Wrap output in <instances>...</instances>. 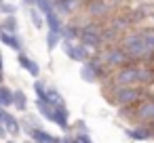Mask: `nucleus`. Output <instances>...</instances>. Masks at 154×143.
<instances>
[{"label":"nucleus","instance_id":"f257e3e1","mask_svg":"<svg viewBox=\"0 0 154 143\" xmlns=\"http://www.w3.org/2000/svg\"><path fill=\"white\" fill-rule=\"evenodd\" d=\"M112 91L106 93V99L110 101V105L114 107H135L143 97H146V88L143 86H110Z\"/></svg>","mask_w":154,"mask_h":143},{"label":"nucleus","instance_id":"f03ea898","mask_svg":"<svg viewBox=\"0 0 154 143\" xmlns=\"http://www.w3.org/2000/svg\"><path fill=\"white\" fill-rule=\"evenodd\" d=\"M95 55L101 59V63H103L110 72H116V70H120V67H125V65L133 63V61H131V57L125 53V49H122L120 44L101 46L99 51H95Z\"/></svg>","mask_w":154,"mask_h":143},{"label":"nucleus","instance_id":"7ed1b4c3","mask_svg":"<svg viewBox=\"0 0 154 143\" xmlns=\"http://www.w3.org/2000/svg\"><path fill=\"white\" fill-rule=\"evenodd\" d=\"M80 78L89 84H97V82H108L112 78V72L101 63V59L93 53V57L85 63H80Z\"/></svg>","mask_w":154,"mask_h":143},{"label":"nucleus","instance_id":"20e7f679","mask_svg":"<svg viewBox=\"0 0 154 143\" xmlns=\"http://www.w3.org/2000/svg\"><path fill=\"white\" fill-rule=\"evenodd\" d=\"M118 44L125 49V53L131 57L133 63H141V55H143V28L125 32Z\"/></svg>","mask_w":154,"mask_h":143},{"label":"nucleus","instance_id":"39448f33","mask_svg":"<svg viewBox=\"0 0 154 143\" xmlns=\"http://www.w3.org/2000/svg\"><path fill=\"white\" fill-rule=\"evenodd\" d=\"M110 86H139V63H129L112 72Z\"/></svg>","mask_w":154,"mask_h":143},{"label":"nucleus","instance_id":"423d86ee","mask_svg":"<svg viewBox=\"0 0 154 143\" xmlns=\"http://www.w3.org/2000/svg\"><path fill=\"white\" fill-rule=\"evenodd\" d=\"M101 21H89V23H85L82 25V30H80V40L78 42H82L87 49H91V51H99L103 44H101Z\"/></svg>","mask_w":154,"mask_h":143},{"label":"nucleus","instance_id":"0eeeda50","mask_svg":"<svg viewBox=\"0 0 154 143\" xmlns=\"http://www.w3.org/2000/svg\"><path fill=\"white\" fill-rule=\"evenodd\" d=\"M59 46H61L63 55H66L70 61H74V63H85V61H89V59L93 57V51L87 49L82 42H68V40H61Z\"/></svg>","mask_w":154,"mask_h":143},{"label":"nucleus","instance_id":"6e6552de","mask_svg":"<svg viewBox=\"0 0 154 143\" xmlns=\"http://www.w3.org/2000/svg\"><path fill=\"white\" fill-rule=\"evenodd\" d=\"M133 122L154 126V97H143L133 107Z\"/></svg>","mask_w":154,"mask_h":143},{"label":"nucleus","instance_id":"1a4fd4ad","mask_svg":"<svg viewBox=\"0 0 154 143\" xmlns=\"http://www.w3.org/2000/svg\"><path fill=\"white\" fill-rule=\"evenodd\" d=\"M85 11H87V15L91 19L101 21V19H108L112 15L114 7H112L110 0H89V2L85 4Z\"/></svg>","mask_w":154,"mask_h":143},{"label":"nucleus","instance_id":"9d476101","mask_svg":"<svg viewBox=\"0 0 154 143\" xmlns=\"http://www.w3.org/2000/svg\"><path fill=\"white\" fill-rule=\"evenodd\" d=\"M49 122H53L61 133H70V130H72V124H70V112H68L66 105H63V107H53V116H51Z\"/></svg>","mask_w":154,"mask_h":143},{"label":"nucleus","instance_id":"9b49d317","mask_svg":"<svg viewBox=\"0 0 154 143\" xmlns=\"http://www.w3.org/2000/svg\"><path fill=\"white\" fill-rule=\"evenodd\" d=\"M154 61V25L143 28V55H141V63H150Z\"/></svg>","mask_w":154,"mask_h":143},{"label":"nucleus","instance_id":"f8f14e48","mask_svg":"<svg viewBox=\"0 0 154 143\" xmlns=\"http://www.w3.org/2000/svg\"><path fill=\"white\" fill-rule=\"evenodd\" d=\"M125 135L131 141H150L152 139V126L150 124H135L131 128H125Z\"/></svg>","mask_w":154,"mask_h":143},{"label":"nucleus","instance_id":"ddd939ff","mask_svg":"<svg viewBox=\"0 0 154 143\" xmlns=\"http://www.w3.org/2000/svg\"><path fill=\"white\" fill-rule=\"evenodd\" d=\"M0 42L15 53H26V44H23V38L19 34H9V32L2 30L0 32Z\"/></svg>","mask_w":154,"mask_h":143},{"label":"nucleus","instance_id":"4468645a","mask_svg":"<svg viewBox=\"0 0 154 143\" xmlns=\"http://www.w3.org/2000/svg\"><path fill=\"white\" fill-rule=\"evenodd\" d=\"M17 65H19L21 70H26L34 80L40 76V65H38V61H34L28 53H17Z\"/></svg>","mask_w":154,"mask_h":143},{"label":"nucleus","instance_id":"2eb2a0df","mask_svg":"<svg viewBox=\"0 0 154 143\" xmlns=\"http://www.w3.org/2000/svg\"><path fill=\"white\" fill-rule=\"evenodd\" d=\"M2 124H5V128L9 130V137H19V135H21V120H17V116H15L13 112L5 109Z\"/></svg>","mask_w":154,"mask_h":143},{"label":"nucleus","instance_id":"dca6fc26","mask_svg":"<svg viewBox=\"0 0 154 143\" xmlns=\"http://www.w3.org/2000/svg\"><path fill=\"white\" fill-rule=\"evenodd\" d=\"M28 137H30L34 143H59V137H57V135H51V133L45 130L42 126H34V128L28 133Z\"/></svg>","mask_w":154,"mask_h":143},{"label":"nucleus","instance_id":"f3484780","mask_svg":"<svg viewBox=\"0 0 154 143\" xmlns=\"http://www.w3.org/2000/svg\"><path fill=\"white\" fill-rule=\"evenodd\" d=\"M45 28H47L49 32H57V34H61V30H63V17H61L57 11L47 13V15H45Z\"/></svg>","mask_w":154,"mask_h":143},{"label":"nucleus","instance_id":"a211bd4d","mask_svg":"<svg viewBox=\"0 0 154 143\" xmlns=\"http://www.w3.org/2000/svg\"><path fill=\"white\" fill-rule=\"evenodd\" d=\"M80 30H82V25H80V23H63V30H61V40H68V42H78V40H80Z\"/></svg>","mask_w":154,"mask_h":143},{"label":"nucleus","instance_id":"6ab92c4d","mask_svg":"<svg viewBox=\"0 0 154 143\" xmlns=\"http://www.w3.org/2000/svg\"><path fill=\"white\" fill-rule=\"evenodd\" d=\"M45 101L51 103L53 107H63V105H66L63 95H61L59 88H55V86H49V88H47V97H45Z\"/></svg>","mask_w":154,"mask_h":143},{"label":"nucleus","instance_id":"aec40b11","mask_svg":"<svg viewBox=\"0 0 154 143\" xmlns=\"http://www.w3.org/2000/svg\"><path fill=\"white\" fill-rule=\"evenodd\" d=\"M13 107L17 112H28V95L23 88H15L13 91Z\"/></svg>","mask_w":154,"mask_h":143},{"label":"nucleus","instance_id":"412c9836","mask_svg":"<svg viewBox=\"0 0 154 143\" xmlns=\"http://www.w3.org/2000/svg\"><path fill=\"white\" fill-rule=\"evenodd\" d=\"M0 23H2V30L9 32V34H19V19L17 15H7L0 19Z\"/></svg>","mask_w":154,"mask_h":143},{"label":"nucleus","instance_id":"4be33fe9","mask_svg":"<svg viewBox=\"0 0 154 143\" xmlns=\"http://www.w3.org/2000/svg\"><path fill=\"white\" fill-rule=\"evenodd\" d=\"M0 107L5 109L13 107V88H9L7 84H0Z\"/></svg>","mask_w":154,"mask_h":143},{"label":"nucleus","instance_id":"5701e85b","mask_svg":"<svg viewBox=\"0 0 154 143\" xmlns=\"http://www.w3.org/2000/svg\"><path fill=\"white\" fill-rule=\"evenodd\" d=\"M45 44H47V51H49V53H53V51L61 44V34H57V32H49V30H47Z\"/></svg>","mask_w":154,"mask_h":143},{"label":"nucleus","instance_id":"b1692460","mask_svg":"<svg viewBox=\"0 0 154 143\" xmlns=\"http://www.w3.org/2000/svg\"><path fill=\"white\" fill-rule=\"evenodd\" d=\"M34 105H36L38 114H40L45 120H51V116H53V105H51V103H47L45 99H36Z\"/></svg>","mask_w":154,"mask_h":143},{"label":"nucleus","instance_id":"393cba45","mask_svg":"<svg viewBox=\"0 0 154 143\" xmlns=\"http://www.w3.org/2000/svg\"><path fill=\"white\" fill-rule=\"evenodd\" d=\"M30 21L36 30H42L45 28V15L36 9V7H30Z\"/></svg>","mask_w":154,"mask_h":143},{"label":"nucleus","instance_id":"a878e982","mask_svg":"<svg viewBox=\"0 0 154 143\" xmlns=\"http://www.w3.org/2000/svg\"><path fill=\"white\" fill-rule=\"evenodd\" d=\"M42 15H47V13H53L55 11V0H36V4H34Z\"/></svg>","mask_w":154,"mask_h":143},{"label":"nucleus","instance_id":"bb28decb","mask_svg":"<svg viewBox=\"0 0 154 143\" xmlns=\"http://www.w3.org/2000/svg\"><path fill=\"white\" fill-rule=\"evenodd\" d=\"M47 88H49V84H45L40 78L34 80V95H36V99H45L47 97Z\"/></svg>","mask_w":154,"mask_h":143},{"label":"nucleus","instance_id":"cd10ccee","mask_svg":"<svg viewBox=\"0 0 154 143\" xmlns=\"http://www.w3.org/2000/svg\"><path fill=\"white\" fill-rule=\"evenodd\" d=\"M0 15L7 17V15H17V4L15 2H0Z\"/></svg>","mask_w":154,"mask_h":143},{"label":"nucleus","instance_id":"c85d7f7f","mask_svg":"<svg viewBox=\"0 0 154 143\" xmlns=\"http://www.w3.org/2000/svg\"><path fill=\"white\" fill-rule=\"evenodd\" d=\"M76 133H89V126L82 122V120H78V122H74V126H72Z\"/></svg>","mask_w":154,"mask_h":143},{"label":"nucleus","instance_id":"c756f323","mask_svg":"<svg viewBox=\"0 0 154 143\" xmlns=\"http://www.w3.org/2000/svg\"><path fill=\"white\" fill-rule=\"evenodd\" d=\"M7 137H9V130L5 128V124H2V122H0V139H5V141H7Z\"/></svg>","mask_w":154,"mask_h":143},{"label":"nucleus","instance_id":"7c9ffc66","mask_svg":"<svg viewBox=\"0 0 154 143\" xmlns=\"http://www.w3.org/2000/svg\"><path fill=\"white\" fill-rule=\"evenodd\" d=\"M72 139H74V137H72V135H68V133H66V135H63V137H59V143H72Z\"/></svg>","mask_w":154,"mask_h":143},{"label":"nucleus","instance_id":"2f4dec72","mask_svg":"<svg viewBox=\"0 0 154 143\" xmlns=\"http://www.w3.org/2000/svg\"><path fill=\"white\" fill-rule=\"evenodd\" d=\"M0 70H5V55H2V51H0Z\"/></svg>","mask_w":154,"mask_h":143},{"label":"nucleus","instance_id":"473e14b6","mask_svg":"<svg viewBox=\"0 0 154 143\" xmlns=\"http://www.w3.org/2000/svg\"><path fill=\"white\" fill-rule=\"evenodd\" d=\"M0 84H5V70H0Z\"/></svg>","mask_w":154,"mask_h":143},{"label":"nucleus","instance_id":"72a5a7b5","mask_svg":"<svg viewBox=\"0 0 154 143\" xmlns=\"http://www.w3.org/2000/svg\"><path fill=\"white\" fill-rule=\"evenodd\" d=\"M2 116H5V107H0V122H2Z\"/></svg>","mask_w":154,"mask_h":143},{"label":"nucleus","instance_id":"f704fd0d","mask_svg":"<svg viewBox=\"0 0 154 143\" xmlns=\"http://www.w3.org/2000/svg\"><path fill=\"white\" fill-rule=\"evenodd\" d=\"M5 143H17V139H7Z\"/></svg>","mask_w":154,"mask_h":143},{"label":"nucleus","instance_id":"c9c22d12","mask_svg":"<svg viewBox=\"0 0 154 143\" xmlns=\"http://www.w3.org/2000/svg\"><path fill=\"white\" fill-rule=\"evenodd\" d=\"M23 143H34V141H32V139H26V141H23Z\"/></svg>","mask_w":154,"mask_h":143},{"label":"nucleus","instance_id":"e433bc0d","mask_svg":"<svg viewBox=\"0 0 154 143\" xmlns=\"http://www.w3.org/2000/svg\"><path fill=\"white\" fill-rule=\"evenodd\" d=\"M152 139H154V126H152Z\"/></svg>","mask_w":154,"mask_h":143},{"label":"nucleus","instance_id":"4c0bfd02","mask_svg":"<svg viewBox=\"0 0 154 143\" xmlns=\"http://www.w3.org/2000/svg\"><path fill=\"white\" fill-rule=\"evenodd\" d=\"M0 32H2V23H0Z\"/></svg>","mask_w":154,"mask_h":143},{"label":"nucleus","instance_id":"58836bf2","mask_svg":"<svg viewBox=\"0 0 154 143\" xmlns=\"http://www.w3.org/2000/svg\"><path fill=\"white\" fill-rule=\"evenodd\" d=\"M0 2H5V0H0Z\"/></svg>","mask_w":154,"mask_h":143},{"label":"nucleus","instance_id":"ea45409f","mask_svg":"<svg viewBox=\"0 0 154 143\" xmlns=\"http://www.w3.org/2000/svg\"><path fill=\"white\" fill-rule=\"evenodd\" d=\"M152 65H154V61H152Z\"/></svg>","mask_w":154,"mask_h":143}]
</instances>
